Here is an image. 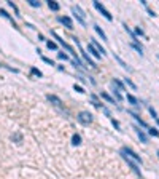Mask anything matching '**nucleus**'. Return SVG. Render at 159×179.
Masks as SVG:
<instances>
[{
    "label": "nucleus",
    "mask_w": 159,
    "mask_h": 179,
    "mask_svg": "<svg viewBox=\"0 0 159 179\" xmlns=\"http://www.w3.org/2000/svg\"><path fill=\"white\" fill-rule=\"evenodd\" d=\"M46 99L49 101V102H53L56 107H59V109H64V104H62V101H60L57 96H54V94H48L46 96Z\"/></svg>",
    "instance_id": "6e6552de"
},
{
    "label": "nucleus",
    "mask_w": 159,
    "mask_h": 179,
    "mask_svg": "<svg viewBox=\"0 0 159 179\" xmlns=\"http://www.w3.org/2000/svg\"><path fill=\"white\" fill-rule=\"evenodd\" d=\"M51 34H53V37H54L56 40H57V42H59L60 45H62V47H64L65 50H67V51H68V53H72V56H73L75 59H77V66H81V62H80V59H78V54H77V53H75V50H73L72 47H70V45H68V43H65V42H64V40H62V39H60V37H59V35H57V34H56V32H51Z\"/></svg>",
    "instance_id": "f257e3e1"
},
{
    "label": "nucleus",
    "mask_w": 159,
    "mask_h": 179,
    "mask_svg": "<svg viewBox=\"0 0 159 179\" xmlns=\"http://www.w3.org/2000/svg\"><path fill=\"white\" fill-rule=\"evenodd\" d=\"M29 5L34 7V8H38L40 7V2H37V0H29Z\"/></svg>",
    "instance_id": "a878e982"
},
{
    "label": "nucleus",
    "mask_w": 159,
    "mask_h": 179,
    "mask_svg": "<svg viewBox=\"0 0 159 179\" xmlns=\"http://www.w3.org/2000/svg\"><path fill=\"white\" fill-rule=\"evenodd\" d=\"M57 58L59 59H64V61H65V59H68V56L65 53H57Z\"/></svg>",
    "instance_id": "2f4dec72"
},
{
    "label": "nucleus",
    "mask_w": 159,
    "mask_h": 179,
    "mask_svg": "<svg viewBox=\"0 0 159 179\" xmlns=\"http://www.w3.org/2000/svg\"><path fill=\"white\" fill-rule=\"evenodd\" d=\"M92 45H94V47L97 48V51H99V53H102V54H105V50L104 48H102V45H99V43H97V42H91Z\"/></svg>",
    "instance_id": "b1692460"
},
{
    "label": "nucleus",
    "mask_w": 159,
    "mask_h": 179,
    "mask_svg": "<svg viewBox=\"0 0 159 179\" xmlns=\"http://www.w3.org/2000/svg\"><path fill=\"white\" fill-rule=\"evenodd\" d=\"M72 144L73 146H80V144H81V136H80V134H73L72 136Z\"/></svg>",
    "instance_id": "2eb2a0df"
},
{
    "label": "nucleus",
    "mask_w": 159,
    "mask_h": 179,
    "mask_svg": "<svg viewBox=\"0 0 159 179\" xmlns=\"http://www.w3.org/2000/svg\"><path fill=\"white\" fill-rule=\"evenodd\" d=\"M46 47H48L49 50H56L57 45H56V42H53V40H46Z\"/></svg>",
    "instance_id": "5701e85b"
},
{
    "label": "nucleus",
    "mask_w": 159,
    "mask_h": 179,
    "mask_svg": "<svg viewBox=\"0 0 159 179\" xmlns=\"http://www.w3.org/2000/svg\"><path fill=\"white\" fill-rule=\"evenodd\" d=\"M72 13L75 15V18L80 21V24H81V26H86V15L83 13V10H81L78 5H73V7H72Z\"/></svg>",
    "instance_id": "7ed1b4c3"
},
{
    "label": "nucleus",
    "mask_w": 159,
    "mask_h": 179,
    "mask_svg": "<svg viewBox=\"0 0 159 179\" xmlns=\"http://www.w3.org/2000/svg\"><path fill=\"white\" fill-rule=\"evenodd\" d=\"M77 120L81 123V125H89V123H92V120H94V118H92V114H91V112L81 111V112L77 115Z\"/></svg>",
    "instance_id": "f03ea898"
},
{
    "label": "nucleus",
    "mask_w": 159,
    "mask_h": 179,
    "mask_svg": "<svg viewBox=\"0 0 159 179\" xmlns=\"http://www.w3.org/2000/svg\"><path fill=\"white\" fill-rule=\"evenodd\" d=\"M129 114H130V115H132V117H134V118H135V120H137V122H138V123H140V125H142V126H145V128H146V126H148V125H146V123H145V122H143V120H142V118H140V117H138V115H137V114H135V112H129Z\"/></svg>",
    "instance_id": "f3484780"
},
{
    "label": "nucleus",
    "mask_w": 159,
    "mask_h": 179,
    "mask_svg": "<svg viewBox=\"0 0 159 179\" xmlns=\"http://www.w3.org/2000/svg\"><path fill=\"white\" fill-rule=\"evenodd\" d=\"M100 96H102V98H104L105 101H108L110 104H115V99L111 98V96H110L108 93H105V91H102V93H100Z\"/></svg>",
    "instance_id": "ddd939ff"
},
{
    "label": "nucleus",
    "mask_w": 159,
    "mask_h": 179,
    "mask_svg": "<svg viewBox=\"0 0 159 179\" xmlns=\"http://www.w3.org/2000/svg\"><path fill=\"white\" fill-rule=\"evenodd\" d=\"M30 72H32L34 75H38V77H41V72L38 71V69H35V67H32V69H30Z\"/></svg>",
    "instance_id": "c85d7f7f"
},
{
    "label": "nucleus",
    "mask_w": 159,
    "mask_h": 179,
    "mask_svg": "<svg viewBox=\"0 0 159 179\" xmlns=\"http://www.w3.org/2000/svg\"><path fill=\"white\" fill-rule=\"evenodd\" d=\"M135 131H137V136L140 137V141L142 142H148V137H146V134H145V133L140 130V128H135Z\"/></svg>",
    "instance_id": "9b49d317"
},
{
    "label": "nucleus",
    "mask_w": 159,
    "mask_h": 179,
    "mask_svg": "<svg viewBox=\"0 0 159 179\" xmlns=\"http://www.w3.org/2000/svg\"><path fill=\"white\" fill-rule=\"evenodd\" d=\"M94 7H96V10H97V11H100L102 15H104V16L107 18V19H108V21H111V19H113V16L110 15V13H108V10H107V8H105L104 5H102L100 2H97V0H96V2H94Z\"/></svg>",
    "instance_id": "39448f33"
},
{
    "label": "nucleus",
    "mask_w": 159,
    "mask_h": 179,
    "mask_svg": "<svg viewBox=\"0 0 159 179\" xmlns=\"http://www.w3.org/2000/svg\"><path fill=\"white\" fill-rule=\"evenodd\" d=\"M0 15H2L3 18H7V19H10V21L13 22V18H11L10 15H8V13H7L5 10H0ZM13 27H16V24H15V22H13Z\"/></svg>",
    "instance_id": "412c9836"
},
{
    "label": "nucleus",
    "mask_w": 159,
    "mask_h": 179,
    "mask_svg": "<svg viewBox=\"0 0 159 179\" xmlns=\"http://www.w3.org/2000/svg\"><path fill=\"white\" fill-rule=\"evenodd\" d=\"M158 59H159V54H158Z\"/></svg>",
    "instance_id": "4c0bfd02"
},
{
    "label": "nucleus",
    "mask_w": 159,
    "mask_h": 179,
    "mask_svg": "<svg viewBox=\"0 0 159 179\" xmlns=\"http://www.w3.org/2000/svg\"><path fill=\"white\" fill-rule=\"evenodd\" d=\"M119 154H121V155H126V157H129L130 160H135L137 163L142 165V158H140V155H137L132 149H129V147H123V149L119 150Z\"/></svg>",
    "instance_id": "20e7f679"
},
{
    "label": "nucleus",
    "mask_w": 159,
    "mask_h": 179,
    "mask_svg": "<svg viewBox=\"0 0 159 179\" xmlns=\"http://www.w3.org/2000/svg\"><path fill=\"white\" fill-rule=\"evenodd\" d=\"M111 123H113V126L116 128V130H119V123H118V122H116V120H115V118H111Z\"/></svg>",
    "instance_id": "f704fd0d"
},
{
    "label": "nucleus",
    "mask_w": 159,
    "mask_h": 179,
    "mask_svg": "<svg viewBox=\"0 0 159 179\" xmlns=\"http://www.w3.org/2000/svg\"><path fill=\"white\" fill-rule=\"evenodd\" d=\"M148 133H149V136H153V137H159V131L156 128H148Z\"/></svg>",
    "instance_id": "4be33fe9"
},
{
    "label": "nucleus",
    "mask_w": 159,
    "mask_h": 179,
    "mask_svg": "<svg viewBox=\"0 0 159 179\" xmlns=\"http://www.w3.org/2000/svg\"><path fill=\"white\" fill-rule=\"evenodd\" d=\"M48 7H49L53 11H59V8H60V5H59L57 2H54V0H49V2H48Z\"/></svg>",
    "instance_id": "f8f14e48"
},
{
    "label": "nucleus",
    "mask_w": 159,
    "mask_h": 179,
    "mask_svg": "<svg viewBox=\"0 0 159 179\" xmlns=\"http://www.w3.org/2000/svg\"><path fill=\"white\" fill-rule=\"evenodd\" d=\"M135 34H137V35H140V37H142V35H145V34H143V30L140 29V27H135Z\"/></svg>",
    "instance_id": "72a5a7b5"
},
{
    "label": "nucleus",
    "mask_w": 159,
    "mask_h": 179,
    "mask_svg": "<svg viewBox=\"0 0 159 179\" xmlns=\"http://www.w3.org/2000/svg\"><path fill=\"white\" fill-rule=\"evenodd\" d=\"M121 157H123V158L126 160V162H127V165H129L130 168H132V171H134L135 174H137V176L142 178V173H140V169H138V166H137V163H134V160H130L129 157H126V155H121Z\"/></svg>",
    "instance_id": "0eeeda50"
},
{
    "label": "nucleus",
    "mask_w": 159,
    "mask_h": 179,
    "mask_svg": "<svg viewBox=\"0 0 159 179\" xmlns=\"http://www.w3.org/2000/svg\"><path fill=\"white\" fill-rule=\"evenodd\" d=\"M8 5H10V7L13 8V10H15V13H16L18 16H19V10H18V7L15 5V3H13V2H8Z\"/></svg>",
    "instance_id": "bb28decb"
},
{
    "label": "nucleus",
    "mask_w": 159,
    "mask_h": 179,
    "mask_svg": "<svg viewBox=\"0 0 159 179\" xmlns=\"http://www.w3.org/2000/svg\"><path fill=\"white\" fill-rule=\"evenodd\" d=\"M91 99H92V104L96 105V107H102V104H100V101H99V98H97L96 94H91Z\"/></svg>",
    "instance_id": "aec40b11"
},
{
    "label": "nucleus",
    "mask_w": 159,
    "mask_h": 179,
    "mask_svg": "<svg viewBox=\"0 0 159 179\" xmlns=\"http://www.w3.org/2000/svg\"><path fill=\"white\" fill-rule=\"evenodd\" d=\"M111 83H113V85H115V86H116V88H118L119 91H124V85L121 83L119 80H116V79H113V82H111Z\"/></svg>",
    "instance_id": "6ab92c4d"
},
{
    "label": "nucleus",
    "mask_w": 159,
    "mask_h": 179,
    "mask_svg": "<svg viewBox=\"0 0 159 179\" xmlns=\"http://www.w3.org/2000/svg\"><path fill=\"white\" fill-rule=\"evenodd\" d=\"M94 30H96V32H97V34H99V35H100V37H102V40H107V35H105V32H104V30H102V29H100V27H99V26H97V24H94Z\"/></svg>",
    "instance_id": "4468645a"
},
{
    "label": "nucleus",
    "mask_w": 159,
    "mask_h": 179,
    "mask_svg": "<svg viewBox=\"0 0 159 179\" xmlns=\"http://www.w3.org/2000/svg\"><path fill=\"white\" fill-rule=\"evenodd\" d=\"M148 111H149V114H151V115H153V118H156V120H158V114H156V111H154V109L153 107H148Z\"/></svg>",
    "instance_id": "cd10ccee"
},
{
    "label": "nucleus",
    "mask_w": 159,
    "mask_h": 179,
    "mask_svg": "<svg viewBox=\"0 0 159 179\" xmlns=\"http://www.w3.org/2000/svg\"><path fill=\"white\" fill-rule=\"evenodd\" d=\"M156 122H158V125H159V118H158V120H156Z\"/></svg>",
    "instance_id": "e433bc0d"
},
{
    "label": "nucleus",
    "mask_w": 159,
    "mask_h": 179,
    "mask_svg": "<svg viewBox=\"0 0 159 179\" xmlns=\"http://www.w3.org/2000/svg\"><path fill=\"white\" fill-rule=\"evenodd\" d=\"M73 40H75V43H77V45H78V47H80V53H81V54H83V58H85V59H86V62H88V64H89V66H91L92 69H96L97 66H96V64H94V62H92V61H91V58H89V56H88V53H85V51H83V48H81V45H80V40H78L77 37H73Z\"/></svg>",
    "instance_id": "423d86ee"
},
{
    "label": "nucleus",
    "mask_w": 159,
    "mask_h": 179,
    "mask_svg": "<svg viewBox=\"0 0 159 179\" xmlns=\"http://www.w3.org/2000/svg\"><path fill=\"white\" fill-rule=\"evenodd\" d=\"M88 50H89V53H92V56H94V58H97V59L100 58V53L97 51V48H96L92 43H89V45H88Z\"/></svg>",
    "instance_id": "9d476101"
},
{
    "label": "nucleus",
    "mask_w": 159,
    "mask_h": 179,
    "mask_svg": "<svg viewBox=\"0 0 159 179\" xmlns=\"http://www.w3.org/2000/svg\"><path fill=\"white\" fill-rule=\"evenodd\" d=\"M59 22H62V24L67 27V29H73V21H72V18H68V16H60V18H59Z\"/></svg>",
    "instance_id": "1a4fd4ad"
},
{
    "label": "nucleus",
    "mask_w": 159,
    "mask_h": 179,
    "mask_svg": "<svg viewBox=\"0 0 159 179\" xmlns=\"http://www.w3.org/2000/svg\"><path fill=\"white\" fill-rule=\"evenodd\" d=\"M73 88H75V91H78V93H86V91L83 90V88H81V86H80V85H77V83H75V86H73Z\"/></svg>",
    "instance_id": "c756f323"
},
{
    "label": "nucleus",
    "mask_w": 159,
    "mask_h": 179,
    "mask_svg": "<svg viewBox=\"0 0 159 179\" xmlns=\"http://www.w3.org/2000/svg\"><path fill=\"white\" fill-rule=\"evenodd\" d=\"M126 83H127L129 86H132V88H134V90H137V86H135V83H134V82H132V80H129V79H126Z\"/></svg>",
    "instance_id": "7c9ffc66"
},
{
    "label": "nucleus",
    "mask_w": 159,
    "mask_h": 179,
    "mask_svg": "<svg viewBox=\"0 0 159 179\" xmlns=\"http://www.w3.org/2000/svg\"><path fill=\"white\" fill-rule=\"evenodd\" d=\"M41 59H43V61H45V62H48V64H51V66H54V62H53V61H51V59H49V58H46V56H41Z\"/></svg>",
    "instance_id": "473e14b6"
},
{
    "label": "nucleus",
    "mask_w": 159,
    "mask_h": 179,
    "mask_svg": "<svg viewBox=\"0 0 159 179\" xmlns=\"http://www.w3.org/2000/svg\"><path fill=\"white\" fill-rule=\"evenodd\" d=\"M130 47H134L137 51L140 53V54H143V48H142V45H138V40H135V42H132L130 43Z\"/></svg>",
    "instance_id": "dca6fc26"
},
{
    "label": "nucleus",
    "mask_w": 159,
    "mask_h": 179,
    "mask_svg": "<svg viewBox=\"0 0 159 179\" xmlns=\"http://www.w3.org/2000/svg\"><path fill=\"white\" fill-rule=\"evenodd\" d=\"M127 101H129L130 104H134V105H138V101L135 99V98H134L132 94H127Z\"/></svg>",
    "instance_id": "393cba45"
},
{
    "label": "nucleus",
    "mask_w": 159,
    "mask_h": 179,
    "mask_svg": "<svg viewBox=\"0 0 159 179\" xmlns=\"http://www.w3.org/2000/svg\"><path fill=\"white\" fill-rule=\"evenodd\" d=\"M13 139L18 141V142H21V134H15V136H13Z\"/></svg>",
    "instance_id": "c9c22d12"
},
{
    "label": "nucleus",
    "mask_w": 159,
    "mask_h": 179,
    "mask_svg": "<svg viewBox=\"0 0 159 179\" xmlns=\"http://www.w3.org/2000/svg\"><path fill=\"white\" fill-rule=\"evenodd\" d=\"M115 59H116V61H118V62H119V64H121V66H123L124 69H127V71H129V72H130V71H132V69H130V67H129V66H127V64H126V62H124V61H123V59H121L119 56H116V54H115Z\"/></svg>",
    "instance_id": "a211bd4d"
}]
</instances>
